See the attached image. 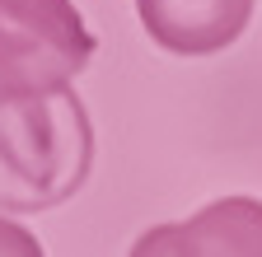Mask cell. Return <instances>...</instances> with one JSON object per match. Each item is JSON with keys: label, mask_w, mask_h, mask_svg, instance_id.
Here are the masks:
<instances>
[{"label": "cell", "mask_w": 262, "mask_h": 257, "mask_svg": "<svg viewBox=\"0 0 262 257\" xmlns=\"http://www.w3.org/2000/svg\"><path fill=\"white\" fill-rule=\"evenodd\" d=\"M94 56L71 0H0V103L52 99Z\"/></svg>", "instance_id": "1"}, {"label": "cell", "mask_w": 262, "mask_h": 257, "mask_svg": "<svg viewBox=\"0 0 262 257\" xmlns=\"http://www.w3.org/2000/svg\"><path fill=\"white\" fill-rule=\"evenodd\" d=\"M126 257H262V201L220 197L183 224H155Z\"/></svg>", "instance_id": "2"}, {"label": "cell", "mask_w": 262, "mask_h": 257, "mask_svg": "<svg viewBox=\"0 0 262 257\" xmlns=\"http://www.w3.org/2000/svg\"><path fill=\"white\" fill-rule=\"evenodd\" d=\"M141 28L173 56L225 52L253 14V0H136Z\"/></svg>", "instance_id": "3"}, {"label": "cell", "mask_w": 262, "mask_h": 257, "mask_svg": "<svg viewBox=\"0 0 262 257\" xmlns=\"http://www.w3.org/2000/svg\"><path fill=\"white\" fill-rule=\"evenodd\" d=\"M0 257H47V252H42L38 234H28L24 224L0 215Z\"/></svg>", "instance_id": "4"}]
</instances>
